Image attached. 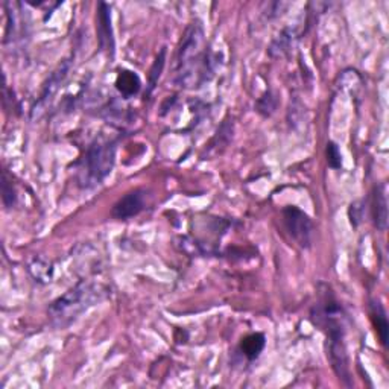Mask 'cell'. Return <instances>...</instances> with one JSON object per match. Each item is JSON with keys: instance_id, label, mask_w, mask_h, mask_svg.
Here are the masks:
<instances>
[{"instance_id": "12", "label": "cell", "mask_w": 389, "mask_h": 389, "mask_svg": "<svg viewBox=\"0 0 389 389\" xmlns=\"http://www.w3.org/2000/svg\"><path fill=\"white\" fill-rule=\"evenodd\" d=\"M265 345H266V338L263 333H251L242 338L239 350L248 360H256L262 355Z\"/></svg>"}, {"instance_id": "15", "label": "cell", "mask_w": 389, "mask_h": 389, "mask_svg": "<svg viewBox=\"0 0 389 389\" xmlns=\"http://www.w3.org/2000/svg\"><path fill=\"white\" fill-rule=\"evenodd\" d=\"M325 158H327V164H328L330 169H333V171L343 169V154H340V149L335 143V141H328L327 143Z\"/></svg>"}, {"instance_id": "8", "label": "cell", "mask_w": 389, "mask_h": 389, "mask_svg": "<svg viewBox=\"0 0 389 389\" xmlns=\"http://www.w3.org/2000/svg\"><path fill=\"white\" fill-rule=\"evenodd\" d=\"M96 35L99 49L107 54L110 58L114 56V32H113V23H111V8L108 4L99 2L96 8Z\"/></svg>"}, {"instance_id": "1", "label": "cell", "mask_w": 389, "mask_h": 389, "mask_svg": "<svg viewBox=\"0 0 389 389\" xmlns=\"http://www.w3.org/2000/svg\"><path fill=\"white\" fill-rule=\"evenodd\" d=\"M310 320L325 335L327 358L338 379L344 386L351 388L353 382L345 344L344 309L335 297L333 289L324 283H321L318 289V300L310 310Z\"/></svg>"}, {"instance_id": "6", "label": "cell", "mask_w": 389, "mask_h": 389, "mask_svg": "<svg viewBox=\"0 0 389 389\" xmlns=\"http://www.w3.org/2000/svg\"><path fill=\"white\" fill-rule=\"evenodd\" d=\"M70 69H72V60H64L60 66H58L56 70H54L52 75L47 78L37 102L34 103V107L31 110L32 119H37V117H40V114L44 111V108L47 107V103L52 101V98L55 96V93L58 91V89H60V86L63 84L64 79L67 78Z\"/></svg>"}, {"instance_id": "3", "label": "cell", "mask_w": 389, "mask_h": 389, "mask_svg": "<svg viewBox=\"0 0 389 389\" xmlns=\"http://www.w3.org/2000/svg\"><path fill=\"white\" fill-rule=\"evenodd\" d=\"M110 293V288L101 281L82 280L51 304L47 316L55 328H67L82 313L107 300Z\"/></svg>"}, {"instance_id": "13", "label": "cell", "mask_w": 389, "mask_h": 389, "mask_svg": "<svg viewBox=\"0 0 389 389\" xmlns=\"http://www.w3.org/2000/svg\"><path fill=\"white\" fill-rule=\"evenodd\" d=\"M29 273L32 274L35 280L46 283V281H51L54 269L49 263L41 261V258H34V262L29 265Z\"/></svg>"}, {"instance_id": "7", "label": "cell", "mask_w": 389, "mask_h": 389, "mask_svg": "<svg viewBox=\"0 0 389 389\" xmlns=\"http://www.w3.org/2000/svg\"><path fill=\"white\" fill-rule=\"evenodd\" d=\"M148 206V192L145 188H134L126 192L111 208V216L117 221H126L141 213Z\"/></svg>"}, {"instance_id": "16", "label": "cell", "mask_w": 389, "mask_h": 389, "mask_svg": "<svg viewBox=\"0 0 389 389\" xmlns=\"http://www.w3.org/2000/svg\"><path fill=\"white\" fill-rule=\"evenodd\" d=\"M164 58H166V47H163V49L160 51L158 56L156 58V63L154 66L151 67V74H149V91L151 93L152 90H154L156 84L158 82V78L163 72V67H164Z\"/></svg>"}, {"instance_id": "18", "label": "cell", "mask_w": 389, "mask_h": 389, "mask_svg": "<svg viewBox=\"0 0 389 389\" xmlns=\"http://www.w3.org/2000/svg\"><path fill=\"white\" fill-rule=\"evenodd\" d=\"M348 216H350V221H351V226L358 227L359 223L362 222V219H363V203L362 201L353 203L350 206V208H348Z\"/></svg>"}, {"instance_id": "14", "label": "cell", "mask_w": 389, "mask_h": 389, "mask_svg": "<svg viewBox=\"0 0 389 389\" xmlns=\"http://www.w3.org/2000/svg\"><path fill=\"white\" fill-rule=\"evenodd\" d=\"M277 107H278V98L274 91H266L263 96L257 101V105H256L257 113H261L265 117L273 114L277 110Z\"/></svg>"}, {"instance_id": "5", "label": "cell", "mask_w": 389, "mask_h": 389, "mask_svg": "<svg viewBox=\"0 0 389 389\" xmlns=\"http://www.w3.org/2000/svg\"><path fill=\"white\" fill-rule=\"evenodd\" d=\"M281 221L289 238L295 242L300 248L309 250L313 243V222L310 216L295 206H288L281 210Z\"/></svg>"}, {"instance_id": "9", "label": "cell", "mask_w": 389, "mask_h": 389, "mask_svg": "<svg viewBox=\"0 0 389 389\" xmlns=\"http://www.w3.org/2000/svg\"><path fill=\"white\" fill-rule=\"evenodd\" d=\"M371 218L377 230L385 231L388 227V199L386 184L382 183L374 187L371 196Z\"/></svg>"}, {"instance_id": "10", "label": "cell", "mask_w": 389, "mask_h": 389, "mask_svg": "<svg viewBox=\"0 0 389 389\" xmlns=\"http://www.w3.org/2000/svg\"><path fill=\"white\" fill-rule=\"evenodd\" d=\"M114 86H116V90L121 93L122 98L129 99V98L137 96V94L140 93L141 79L136 72H133V70L123 69L121 70L119 75H117Z\"/></svg>"}, {"instance_id": "11", "label": "cell", "mask_w": 389, "mask_h": 389, "mask_svg": "<svg viewBox=\"0 0 389 389\" xmlns=\"http://www.w3.org/2000/svg\"><path fill=\"white\" fill-rule=\"evenodd\" d=\"M370 316H371V323L377 332V336H379L382 345L386 348L388 347L389 324H388V316H386L385 308L382 305L380 300L370 301Z\"/></svg>"}, {"instance_id": "17", "label": "cell", "mask_w": 389, "mask_h": 389, "mask_svg": "<svg viewBox=\"0 0 389 389\" xmlns=\"http://www.w3.org/2000/svg\"><path fill=\"white\" fill-rule=\"evenodd\" d=\"M2 199H4V206L6 208L14 207L16 201H17L16 188H14L13 183L8 180L6 172H4V176H2Z\"/></svg>"}, {"instance_id": "2", "label": "cell", "mask_w": 389, "mask_h": 389, "mask_svg": "<svg viewBox=\"0 0 389 389\" xmlns=\"http://www.w3.org/2000/svg\"><path fill=\"white\" fill-rule=\"evenodd\" d=\"M211 70L210 52L206 44L203 23L192 21L184 31L178 55H176V84L184 89H196L207 81Z\"/></svg>"}, {"instance_id": "4", "label": "cell", "mask_w": 389, "mask_h": 389, "mask_svg": "<svg viewBox=\"0 0 389 389\" xmlns=\"http://www.w3.org/2000/svg\"><path fill=\"white\" fill-rule=\"evenodd\" d=\"M116 140L96 138L79 161L78 183L82 188H93L103 183L116 163Z\"/></svg>"}]
</instances>
